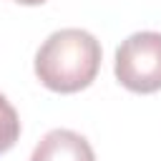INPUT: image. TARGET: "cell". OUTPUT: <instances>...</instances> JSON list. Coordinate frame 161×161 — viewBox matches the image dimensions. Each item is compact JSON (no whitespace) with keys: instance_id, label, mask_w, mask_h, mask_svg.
<instances>
[{"instance_id":"3","label":"cell","mask_w":161,"mask_h":161,"mask_svg":"<svg viewBox=\"0 0 161 161\" xmlns=\"http://www.w3.org/2000/svg\"><path fill=\"white\" fill-rule=\"evenodd\" d=\"M30 161H96V153L86 136L70 128H53L38 141Z\"/></svg>"},{"instance_id":"4","label":"cell","mask_w":161,"mask_h":161,"mask_svg":"<svg viewBox=\"0 0 161 161\" xmlns=\"http://www.w3.org/2000/svg\"><path fill=\"white\" fill-rule=\"evenodd\" d=\"M20 138V118L13 103L0 93V153L10 151Z\"/></svg>"},{"instance_id":"1","label":"cell","mask_w":161,"mask_h":161,"mask_svg":"<svg viewBox=\"0 0 161 161\" xmlns=\"http://www.w3.org/2000/svg\"><path fill=\"white\" fill-rule=\"evenodd\" d=\"M101 68V43L83 28L50 33L35 53L38 80L55 93H78L88 88Z\"/></svg>"},{"instance_id":"5","label":"cell","mask_w":161,"mask_h":161,"mask_svg":"<svg viewBox=\"0 0 161 161\" xmlns=\"http://www.w3.org/2000/svg\"><path fill=\"white\" fill-rule=\"evenodd\" d=\"M15 3H20V5H43L45 0H15Z\"/></svg>"},{"instance_id":"2","label":"cell","mask_w":161,"mask_h":161,"mask_svg":"<svg viewBox=\"0 0 161 161\" xmlns=\"http://www.w3.org/2000/svg\"><path fill=\"white\" fill-rule=\"evenodd\" d=\"M113 73L118 83L133 93L161 91V33L141 30L116 48Z\"/></svg>"}]
</instances>
